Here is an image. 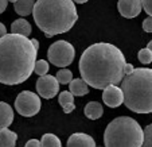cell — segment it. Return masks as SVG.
Segmentation results:
<instances>
[{
  "instance_id": "cell-1",
  "label": "cell",
  "mask_w": 152,
  "mask_h": 147,
  "mask_svg": "<svg viewBox=\"0 0 152 147\" xmlns=\"http://www.w3.org/2000/svg\"><path fill=\"white\" fill-rule=\"evenodd\" d=\"M125 57L112 43L100 42L89 46L80 58L81 78L89 87L105 89L109 85H118L124 78Z\"/></svg>"
},
{
  "instance_id": "cell-2",
  "label": "cell",
  "mask_w": 152,
  "mask_h": 147,
  "mask_svg": "<svg viewBox=\"0 0 152 147\" xmlns=\"http://www.w3.org/2000/svg\"><path fill=\"white\" fill-rule=\"evenodd\" d=\"M38 49L31 39L18 34H6L0 38V82L19 85L34 72Z\"/></svg>"
},
{
  "instance_id": "cell-3",
  "label": "cell",
  "mask_w": 152,
  "mask_h": 147,
  "mask_svg": "<svg viewBox=\"0 0 152 147\" xmlns=\"http://www.w3.org/2000/svg\"><path fill=\"white\" fill-rule=\"evenodd\" d=\"M34 22L47 38L65 34L78 19L73 0H37L32 8Z\"/></svg>"
},
{
  "instance_id": "cell-4",
  "label": "cell",
  "mask_w": 152,
  "mask_h": 147,
  "mask_svg": "<svg viewBox=\"0 0 152 147\" xmlns=\"http://www.w3.org/2000/svg\"><path fill=\"white\" fill-rule=\"evenodd\" d=\"M124 104L136 113L152 112V69L137 68L121 81Z\"/></svg>"
},
{
  "instance_id": "cell-5",
  "label": "cell",
  "mask_w": 152,
  "mask_h": 147,
  "mask_svg": "<svg viewBox=\"0 0 152 147\" xmlns=\"http://www.w3.org/2000/svg\"><path fill=\"white\" fill-rule=\"evenodd\" d=\"M144 131L141 126L129 116H118L113 119L105 128V147H141Z\"/></svg>"
},
{
  "instance_id": "cell-6",
  "label": "cell",
  "mask_w": 152,
  "mask_h": 147,
  "mask_svg": "<svg viewBox=\"0 0 152 147\" xmlns=\"http://www.w3.org/2000/svg\"><path fill=\"white\" fill-rule=\"evenodd\" d=\"M75 50L72 43L66 40H57L49 47L47 58L53 65L58 68H66L74 61Z\"/></svg>"
},
{
  "instance_id": "cell-7",
  "label": "cell",
  "mask_w": 152,
  "mask_h": 147,
  "mask_svg": "<svg viewBox=\"0 0 152 147\" xmlns=\"http://www.w3.org/2000/svg\"><path fill=\"white\" fill-rule=\"evenodd\" d=\"M40 107H42L40 97L31 90L20 92L15 100V110L19 115L24 116V118H31V116L37 115L40 111Z\"/></svg>"
},
{
  "instance_id": "cell-8",
  "label": "cell",
  "mask_w": 152,
  "mask_h": 147,
  "mask_svg": "<svg viewBox=\"0 0 152 147\" xmlns=\"http://www.w3.org/2000/svg\"><path fill=\"white\" fill-rule=\"evenodd\" d=\"M37 92L40 97L47 98V100L55 97V95H58L59 92V82L57 81L55 76H40L37 81Z\"/></svg>"
},
{
  "instance_id": "cell-9",
  "label": "cell",
  "mask_w": 152,
  "mask_h": 147,
  "mask_svg": "<svg viewBox=\"0 0 152 147\" xmlns=\"http://www.w3.org/2000/svg\"><path fill=\"white\" fill-rule=\"evenodd\" d=\"M102 100L104 103L110 108H117L121 104H124V95L123 90L117 85H109L105 89H102Z\"/></svg>"
},
{
  "instance_id": "cell-10",
  "label": "cell",
  "mask_w": 152,
  "mask_h": 147,
  "mask_svg": "<svg viewBox=\"0 0 152 147\" xmlns=\"http://www.w3.org/2000/svg\"><path fill=\"white\" fill-rule=\"evenodd\" d=\"M141 0H118L117 1V10L121 14V16L126 19L139 16L141 12Z\"/></svg>"
},
{
  "instance_id": "cell-11",
  "label": "cell",
  "mask_w": 152,
  "mask_h": 147,
  "mask_svg": "<svg viewBox=\"0 0 152 147\" xmlns=\"http://www.w3.org/2000/svg\"><path fill=\"white\" fill-rule=\"evenodd\" d=\"M67 147H96V142L88 134L77 132L70 135L67 140Z\"/></svg>"
},
{
  "instance_id": "cell-12",
  "label": "cell",
  "mask_w": 152,
  "mask_h": 147,
  "mask_svg": "<svg viewBox=\"0 0 152 147\" xmlns=\"http://www.w3.org/2000/svg\"><path fill=\"white\" fill-rule=\"evenodd\" d=\"M14 121V111L10 104L0 101V130L8 128Z\"/></svg>"
},
{
  "instance_id": "cell-13",
  "label": "cell",
  "mask_w": 152,
  "mask_h": 147,
  "mask_svg": "<svg viewBox=\"0 0 152 147\" xmlns=\"http://www.w3.org/2000/svg\"><path fill=\"white\" fill-rule=\"evenodd\" d=\"M83 113L88 119L90 120H97L101 116L104 115V108L102 104L98 103V101H90L85 105V110H83Z\"/></svg>"
},
{
  "instance_id": "cell-14",
  "label": "cell",
  "mask_w": 152,
  "mask_h": 147,
  "mask_svg": "<svg viewBox=\"0 0 152 147\" xmlns=\"http://www.w3.org/2000/svg\"><path fill=\"white\" fill-rule=\"evenodd\" d=\"M69 92L73 96H85L89 93V85L82 78H73L69 82Z\"/></svg>"
},
{
  "instance_id": "cell-15",
  "label": "cell",
  "mask_w": 152,
  "mask_h": 147,
  "mask_svg": "<svg viewBox=\"0 0 152 147\" xmlns=\"http://www.w3.org/2000/svg\"><path fill=\"white\" fill-rule=\"evenodd\" d=\"M11 34L23 35V37L28 38L30 34H31V24H30L26 19H23V18L16 19L15 22H12V24H11Z\"/></svg>"
},
{
  "instance_id": "cell-16",
  "label": "cell",
  "mask_w": 152,
  "mask_h": 147,
  "mask_svg": "<svg viewBox=\"0 0 152 147\" xmlns=\"http://www.w3.org/2000/svg\"><path fill=\"white\" fill-rule=\"evenodd\" d=\"M61 107L63 108V112L65 113H72L75 110L74 105V96L69 92V90H63L59 93V97H58Z\"/></svg>"
},
{
  "instance_id": "cell-17",
  "label": "cell",
  "mask_w": 152,
  "mask_h": 147,
  "mask_svg": "<svg viewBox=\"0 0 152 147\" xmlns=\"http://www.w3.org/2000/svg\"><path fill=\"white\" fill-rule=\"evenodd\" d=\"M18 135L10 128L0 130V147H15L16 146Z\"/></svg>"
},
{
  "instance_id": "cell-18",
  "label": "cell",
  "mask_w": 152,
  "mask_h": 147,
  "mask_svg": "<svg viewBox=\"0 0 152 147\" xmlns=\"http://www.w3.org/2000/svg\"><path fill=\"white\" fill-rule=\"evenodd\" d=\"M34 0H18L15 1V12L20 16H27V15L32 14V8H34Z\"/></svg>"
},
{
  "instance_id": "cell-19",
  "label": "cell",
  "mask_w": 152,
  "mask_h": 147,
  "mask_svg": "<svg viewBox=\"0 0 152 147\" xmlns=\"http://www.w3.org/2000/svg\"><path fill=\"white\" fill-rule=\"evenodd\" d=\"M40 146L42 147H62L61 139L54 134H45L40 139Z\"/></svg>"
},
{
  "instance_id": "cell-20",
  "label": "cell",
  "mask_w": 152,
  "mask_h": 147,
  "mask_svg": "<svg viewBox=\"0 0 152 147\" xmlns=\"http://www.w3.org/2000/svg\"><path fill=\"white\" fill-rule=\"evenodd\" d=\"M55 78H57V81L59 84L66 85V84H69L70 81L73 80V73H72V70L66 69V68H62L61 70H58V72H57Z\"/></svg>"
},
{
  "instance_id": "cell-21",
  "label": "cell",
  "mask_w": 152,
  "mask_h": 147,
  "mask_svg": "<svg viewBox=\"0 0 152 147\" xmlns=\"http://www.w3.org/2000/svg\"><path fill=\"white\" fill-rule=\"evenodd\" d=\"M50 66H49V62L45 60H38L35 61V66H34V72L37 73L38 76H45L47 74V72H49Z\"/></svg>"
},
{
  "instance_id": "cell-22",
  "label": "cell",
  "mask_w": 152,
  "mask_h": 147,
  "mask_svg": "<svg viewBox=\"0 0 152 147\" xmlns=\"http://www.w3.org/2000/svg\"><path fill=\"white\" fill-rule=\"evenodd\" d=\"M137 58H139V61H140L141 64H144V65L151 64L152 62V51L148 49V47L141 49L140 51H139V54H137Z\"/></svg>"
},
{
  "instance_id": "cell-23",
  "label": "cell",
  "mask_w": 152,
  "mask_h": 147,
  "mask_svg": "<svg viewBox=\"0 0 152 147\" xmlns=\"http://www.w3.org/2000/svg\"><path fill=\"white\" fill-rule=\"evenodd\" d=\"M143 131H144V140L141 147H152V124H148Z\"/></svg>"
},
{
  "instance_id": "cell-24",
  "label": "cell",
  "mask_w": 152,
  "mask_h": 147,
  "mask_svg": "<svg viewBox=\"0 0 152 147\" xmlns=\"http://www.w3.org/2000/svg\"><path fill=\"white\" fill-rule=\"evenodd\" d=\"M141 6L148 16H152V0H141Z\"/></svg>"
},
{
  "instance_id": "cell-25",
  "label": "cell",
  "mask_w": 152,
  "mask_h": 147,
  "mask_svg": "<svg viewBox=\"0 0 152 147\" xmlns=\"http://www.w3.org/2000/svg\"><path fill=\"white\" fill-rule=\"evenodd\" d=\"M143 30L145 32H152V16H148L143 22Z\"/></svg>"
},
{
  "instance_id": "cell-26",
  "label": "cell",
  "mask_w": 152,
  "mask_h": 147,
  "mask_svg": "<svg viewBox=\"0 0 152 147\" xmlns=\"http://www.w3.org/2000/svg\"><path fill=\"white\" fill-rule=\"evenodd\" d=\"M24 147H42V146H40V140H38V139H30Z\"/></svg>"
},
{
  "instance_id": "cell-27",
  "label": "cell",
  "mask_w": 152,
  "mask_h": 147,
  "mask_svg": "<svg viewBox=\"0 0 152 147\" xmlns=\"http://www.w3.org/2000/svg\"><path fill=\"white\" fill-rule=\"evenodd\" d=\"M133 69H135V68H133L132 64H125V66H124V74L126 76V74H129V73H132Z\"/></svg>"
},
{
  "instance_id": "cell-28",
  "label": "cell",
  "mask_w": 152,
  "mask_h": 147,
  "mask_svg": "<svg viewBox=\"0 0 152 147\" xmlns=\"http://www.w3.org/2000/svg\"><path fill=\"white\" fill-rule=\"evenodd\" d=\"M7 6H8V0H0V14L6 11Z\"/></svg>"
},
{
  "instance_id": "cell-29",
  "label": "cell",
  "mask_w": 152,
  "mask_h": 147,
  "mask_svg": "<svg viewBox=\"0 0 152 147\" xmlns=\"http://www.w3.org/2000/svg\"><path fill=\"white\" fill-rule=\"evenodd\" d=\"M7 34V29H6V26H4L1 22H0V38H3L4 35Z\"/></svg>"
},
{
  "instance_id": "cell-30",
  "label": "cell",
  "mask_w": 152,
  "mask_h": 147,
  "mask_svg": "<svg viewBox=\"0 0 152 147\" xmlns=\"http://www.w3.org/2000/svg\"><path fill=\"white\" fill-rule=\"evenodd\" d=\"M31 42H32V45H34L37 49H39V42H38L37 39H31Z\"/></svg>"
},
{
  "instance_id": "cell-31",
  "label": "cell",
  "mask_w": 152,
  "mask_h": 147,
  "mask_svg": "<svg viewBox=\"0 0 152 147\" xmlns=\"http://www.w3.org/2000/svg\"><path fill=\"white\" fill-rule=\"evenodd\" d=\"M88 0H73V3H78V4H83V3H86Z\"/></svg>"
},
{
  "instance_id": "cell-32",
  "label": "cell",
  "mask_w": 152,
  "mask_h": 147,
  "mask_svg": "<svg viewBox=\"0 0 152 147\" xmlns=\"http://www.w3.org/2000/svg\"><path fill=\"white\" fill-rule=\"evenodd\" d=\"M147 47H148V49L152 51V40H151V42H149V43H148V46H147Z\"/></svg>"
},
{
  "instance_id": "cell-33",
  "label": "cell",
  "mask_w": 152,
  "mask_h": 147,
  "mask_svg": "<svg viewBox=\"0 0 152 147\" xmlns=\"http://www.w3.org/2000/svg\"><path fill=\"white\" fill-rule=\"evenodd\" d=\"M8 1H11V3H15V1H18V0H8Z\"/></svg>"
}]
</instances>
